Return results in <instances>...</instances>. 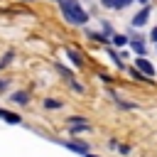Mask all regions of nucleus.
Returning <instances> with one entry per match:
<instances>
[{
    "label": "nucleus",
    "instance_id": "obj_1",
    "mask_svg": "<svg viewBox=\"0 0 157 157\" xmlns=\"http://www.w3.org/2000/svg\"><path fill=\"white\" fill-rule=\"evenodd\" d=\"M59 7H61V15L69 25H86L88 22V12L81 7L78 0H59Z\"/></svg>",
    "mask_w": 157,
    "mask_h": 157
},
{
    "label": "nucleus",
    "instance_id": "obj_2",
    "mask_svg": "<svg viewBox=\"0 0 157 157\" xmlns=\"http://www.w3.org/2000/svg\"><path fill=\"white\" fill-rule=\"evenodd\" d=\"M135 64H137V69H140V74H142L145 78H155V74H157V71H155V66H152L145 56H137V59H135Z\"/></svg>",
    "mask_w": 157,
    "mask_h": 157
},
{
    "label": "nucleus",
    "instance_id": "obj_3",
    "mask_svg": "<svg viewBox=\"0 0 157 157\" xmlns=\"http://www.w3.org/2000/svg\"><path fill=\"white\" fill-rule=\"evenodd\" d=\"M147 20H150V5H142V10L130 20V25H132V27H145Z\"/></svg>",
    "mask_w": 157,
    "mask_h": 157
},
{
    "label": "nucleus",
    "instance_id": "obj_4",
    "mask_svg": "<svg viewBox=\"0 0 157 157\" xmlns=\"http://www.w3.org/2000/svg\"><path fill=\"white\" fill-rule=\"evenodd\" d=\"M128 44H130V49H132V52H135V54H140V56H142V54H145V52H147V47H145V42H142V39H140V37H137V39H130V42H128Z\"/></svg>",
    "mask_w": 157,
    "mask_h": 157
},
{
    "label": "nucleus",
    "instance_id": "obj_5",
    "mask_svg": "<svg viewBox=\"0 0 157 157\" xmlns=\"http://www.w3.org/2000/svg\"><path fill=\"white\" fill-rule=\"evenodd\" d=\"M61 145L69 147V150H74V152H78V155H86V152H88V147H86L83 142H71V140H69V142H61Z\"/></svg>",
    "mask_w": 157,
    "mask_h": 157
},
{
    "label": "nucleus",
    "instance_id": "obj_6",
    "mask_svg": "<svg viewBox=\"0 0 157 157\" xmlns=\"http://www.w3.org/2000/svg\"><path fill=\"white\" fill-rule=\"evenodd\" d=\"M0 118L7 120V123H22L20 115H15V113H10V110H2V108H0Z\"/></svg>",
    "mask_w": 157,
    "mask_h": 157
},
{
    "label": "nucleus",
    "instance_id": "obj_7",
    "mask_svg": "<svg viewBox=\"0 0 157 157\" xmlns=\"http://www.w3.org/2000/svg\"><path fill=\"white\" fill-rule=\"evenodd\" d=\"M110 42H113L115 47H125V44H128L130 39H128L125 34H113V37H110Z\"/></svg>",
    "mask_w": 157,
    "mask_h": 157
},
{
    "label": "nucleus",
    "instance_id": "obj_8",
    "mask_svg": "<svg viewBox=\"0 0 157 157\" xmlns=\"http://www.w3.org/2000/svg\"><path fill=\"white\" fill-rule=\"evenodd\" d=\"M10 98H12L17 105H25V103H27V93H25V91H17V93H12Z\"/></svg>",
    "mask_w": 157,
    "mask_h": 157
},
{
    "label": "nucleus",
    "instance_id": "obj_9",
    "mask_svg": "<svg viewBox=\"0 0 157 157\" xmlns=\"http://www.w3.org/2000/svg\"><path fill=\"white\" fill-rule=\"evenodd\" d=\"M66 56H69L76 66H81V64H83V61H81V56H78V52H74V49H66Z\"/></svg>",
    "mask_w": 157,
    "mask_h": 157
},
{
    "label": "nucleus",
    "instance_id": "obj_10",
    "mask_svg": "<svg viewBox=\"0 0 157 157\" xmlns=\"http://www.w3.org/2000/svg\"><path fill=\"white\" fill-rule=\"evenodd\" d=\"M88 39H96V42H108V37H105V34H101V32H88Z\"/></svg>",
    "mask_w": 157,
    "mask_h": 157
},
{
    "label": "nucleus",
    "instance_id": "obj_11",
    "mask_svg": "<svg viewBox=\"0 0 157 157\" xmlns=\"http://www.w3.org/2000/svg\"><path fill=\"white\" fill-rule=\"evenodd\" d=\"M130 2H135V0H115V7H113V10H123V7H128Z\"/></svg>",
    "mask_w": 157,
    "mask_h": 157
},
{
    "label": "nucleus",
    "instance_id": "obj_12",
    "mask_svg": "<svg viewBox=\"0 0 157 157\" xmlns=\"http://www.w3.org/2000/svg\"><path fill=\"white\" fill-rule=\"evenodd\" d=\"M103 32H105V37H113V25L103 22Z\"/></svg>",
    "mask_w": 157,
    "mask_h": 157
},
{
    "label": "nucleus",
    "instance_id": "obj_13",
    "mask_svg": "<svg viewBox=\"0 0 157 157\" xmlns=\"http://www.w3.org/2000/svg\"><path fill=\"white\" fill-rule=\"evenodd\" d=\"M44 105H47V108H59L61 103H59V101H49V98H47V101H44Z\"/></svg>",
    "mask_w": 157,
    "mask_h": 157
},
{
    "label": "nucleus",
    "instance_id": "obj_14",
    "mask_svg": "<svg viewBox=\"0 0 157 157\" xmlns=\"http://www.w3.org/2000/svg\"><path fill=\"white\" fill-rule=\"evenodd\" d=\"M150 39L157 44V27H152V29H150Z\"/></svg>",
    "mask_w": 157,
    "mask_h": 157
},
{
    "label": "nucleus",
    "instance_id": "obj_15",
    "mask_svg": "<svg viewBox=\"0 0 157 157\" xmlns=\"http://www.w3.org/2000/svg\"><path fill=\"white\" fill-rule=\"evenodd\" d=\"M103 7H115V0H101Z\"/></svg>",
    "mask_w": 157,
    "mask_h": 157
},
{
    "label": "nucleus",
    "instance_id": "obj_16",
    "mask_svg": "<svg viewBox=\"0 0 157 157\" xmlns=\"http://www.w3.org/2000/svg\"><path fill=\"white\" fill-rule=\"evenodd\" d=\"M135 2H140V5H150V0H135Z\"/></svg>",
    "mask_w": 157,
    "mask_h": 157
},
{
    "label": "nucleus",
    "instance_id": "obj_17",
    "mask_svg": "<svg viewBox=\"0 0 157 157\" xmlns=\"http://www.w3.org/2000/svg\"><path fill=\"white\" fill-rule=\"evenodd\" d=\"M86 157H98V155H91V152H86Z\"/></svg>",
    "mask_w": 157,
    "mask_h": 157
},
{
    "label": "nucleus",
    "instance_id": "obj_18",
    "mask_svg": "<svg viewBox=\"0 0 157 157\" xmlns=\"http://www.w3.org/2000/svg\"><path fill=\"white\" fill-rule=\"evenodd\" d=\"M29 2H32V0H29Z\"/></svg>",
    "mask_w": 157,
    "mask_h": 157
}]
</instances>
